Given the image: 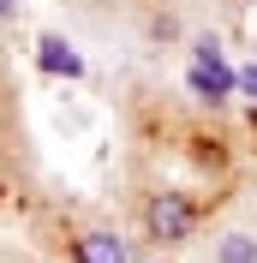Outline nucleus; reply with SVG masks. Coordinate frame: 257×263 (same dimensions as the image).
<instances>
[{
	"instance_id": "6e6552de",
	"label": "nucleus",
	"mask_w": 257,
	"mask_h": 263,
	"mask_svg": "<svg viewBox=\"0 0 257 263\" xmlns=\"http://www.w3.org/2000/svg\"><path fill=\"white\" fill-rule=\"evenodd\" d=\"M156 263H174V257H156Z\"/></svg>"
},
{
	"instance_id": "f03ea898",
	"label": "nucleus",
	"mask_w": 257,
	"mask_h": 263,
	"mask_svg": "<svg viewBox=\"0 0 257 263\" xmlns=\"http://www.w3.org/2000/svg\"><path fill=\"white\" fill-rule=\"evenodd\" d=\"M144 228L161 246H179V239H192V228H197V203L186 192H156L144 203Z\"/></svg>"
},
{
	"instance_id": "423d86ee",
	"label": "nucleus",
	"mask_w": 257,
	"mask_h": 263,
	"mask_svg": "<svg viewBox=\"0 0 257 263\" xmlns=\"http://www.w3.org/2000/svg\"><path fill=\"white\" fill-rule=\"evenodd\" d=\"M240 96L257 102V66H240Z\"/></svg>"
},
{
	"instance_id": "0eeeda50",
	"label": "nucleus",
	"mask_w": 257,
	"mask_h": 263,
	"mask_svg": "<svg viewBox=\"0 0 257 263\" xmlns=\"http://www.w3.org/2000/svg\"><path fill=\"white\" fill-rule=\"evenodd\" d=\"M0 18H18V0H0Z\"/></svg>"
},
{
	"instance_id": "7ed1b4c3",
	"label": "nucleus",
	"mask_w": 257,
	"mask_h": 263,
	"mask_svg": "<svg viewBox=\"0 0 257 263\" xmlns=\"http://www.w3.org/2000/svg\"><path fill=\"white\" fill-rule=\"evenodd\" d=\"M72 263H132V251L114 228H90L72 239Z\"/></svg>"
},
{
	"instance_id": "39448f33",
	"label": "nucleus",
	"mask_w": 257,
	"mask_h": 263,
	"mask_svg": "<svg viewBox=\"0 0 257 263\" xmlns=\"http://www.w3.org/2000/svg\"><path fill=\"white\" fill-rule=\"evenodd\" d=\"M215 263H257V233H222L215 239Z\"/></svg>"
},
{
	"instance_id": "f257e3e1",
	"label": "nucleus",
	"mask_w": 257,
	"mask_h": 263,
	"mask_svg": "<svg viewBox=\"0 0 257 263\" xmlns=\"http://www.w3.org/2000/svg\"><path fill=\"white\" fill-rule=\"evenodd\" d=\"M186 84H192V96H204V102H227L233 90H240V72L222 60V42H215V36H197Z\"/></svg>"
},
{
	"instance_id": "20e7f679",
	"label": "nucleus",
	"mask_w": 257,
	"mask_h": 263,
	"mask_svg": "<svg viewBox=\"0 0 257 263\" xmlns=\"http://www.w3.org/2000/svg\"><path fill=\"white\" fill-rule=\"evenodd\" d=\"M36 66L48 72V78H84V54L66 42V36H42L36 42Z\"/></svg>"
}]
</instances>
